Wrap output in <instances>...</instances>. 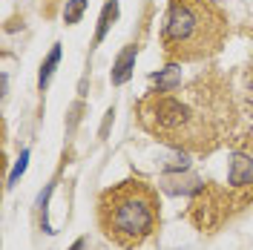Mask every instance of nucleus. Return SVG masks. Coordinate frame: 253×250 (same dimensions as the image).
<instances>
[{
    "label": "nucleus",
    "instance_id": "f257e3e1",
    "mask_svg": "<svg viewBox=\"0 0 253 250\" xmlns=\"http://www.w3.org/2000/svg\"><path fill=\"white\" fill-rule=\"evenodd\" d=\"M158 196L150 184L138 178L121 181L107 190L98 202V224L104 236L126 250L141 248L158 230Z\"/></svg>",
    "mask_w": 253,
    "mask_h": 250
},
{
    "label": "nucleus",
    "instance_id": "f03ea898",
    "mask_svg": "<svg viewBox=\"0 0 253 250\" xmlns=\"http://www.w3.org/2000/svg\"><path fill=\"white\" fill-rule=\"evenodd\" d=\"M224 26L213 0H170L164 46L175 61H199L221 46Z\"/></svg>",
    "mask_w": 253,
    "mask_h": 250
},
{
    "label": "nucleus",
    "instance_id": "7ed1b4c3",
    "mask_svg": "<svg viewBox=\"0 0 253 250\" xmlns=\"http://www.w3.org/2000/svg\"><path fill=\"white\" fill-rule=\"evenodd\" d=\"M193 110L187 104L175 101L170 95H161V98H153L150 101V110H147V126L164 135L167 141L173 144H187V147H205L199 141V132L193 129Z\"/></svg>",
    "mask_w": 253,
    "mask_h": 250
},
{
    "label": "nucleus",
    "instance_id": "20e7f679",
    "mask_svg": "<svg viewBox=\"0 0 253 250\" xmlns=\"http://www.w3.org/2000/svg\"><path fill=\"white\" fill-rule=\"evenodd\" d=\"M132 69H135V46H126L121 55H118V61H115V66H112V83L115 86H121V83H126L129 81V75H132Z\"/></svg>",
    "mask_w": 253,
    "mask_h": 250
},
{
    "label": "nucleus",
    "instance_id": "39448f33",
    "mask_svg": "<svg viewBox=\"0 0 253 250\" xmlns=\"http://www.w3.org/2000/svg\"><path fill=\"white\" fill-rule=\"evenodd\" d=\"M230 184L233 187H242V184H251L253 178V161L248 156H233V161H230Z\"/></svg>",
    "mask_w": 253,
    "mask_h": 250
},
{
    "label": "nucleus",
    "instance_id": "423d86ee",
    "mask_svg": "<svg viewBox=\"0 0 253 250\" xmlns=\"http://www.w3.org/2000/svg\"><path fill=\"white\" fill-rule=\"evenodd\" d=\"M118 17V3L115 0H110L107 6H104V12H101V20H98V32H95V43H101L104 41V35H107V29L112 26V20Z\"/></svg>",
    "mask_w": 253,
    "mask_h": 250
},
{
    "label": "nucleus",
    "instance_id": "0eeeda50",
    "mask_svg": "<svg viewBox=\"0 0 253 250\" xmlns=\"http://www.w3.org/2000/svg\"><path fill=\"white\" fill-rule=\"evenodd\" d=\"M156 83H158V92H173L175 86L181 83V72H178V66H167V69L156 78Z\"/></svg>",
    "mask_w": 253,
    "mask_h": 250
},
{
    "label": "nucleus",
    "instance_id": "6e6552de",
    "mask_svg": "<svg viewBox=\"0 0 253 250\" xmlns=\"http://www.w3.org/2000/svg\"><path fill=\"white\" fill-rule=\"evenodd\" d=\"M58 61H61V46L55 43L52 46V52H49V58L43 61V66H41V78H38V83H41V89L49 83V78H52V72H55V66H58Z\"/></svg>",
    "mask_w": 253,
    "mask_h": 250
},
{
    "label": "nucleus",
    "instance_id": "1a4fd4ad",
    "mask_svg": "<svg viewBox=\"0 0 253 250\" xmlns=\"http://www.w3.org/2000/svg\"><path fill=\"white\" fill-rule=\"evenodd\" d=\"M84 9H86V0H69L66 3V9H63V20L72 26V23H78L81 15H84Z\"/></svg>",
    "mask_w": 253,
    "mask_h": 250
},
{
    "label": "nucleus",
    "instance_id": "9d476101",
    "mask_svg": "<svg viewBox=\"0 0 253 250\" xmlns=\"http://www.w3.org/2000/svg\"><path fill=\"white\" fill-rule=\"evenodd\" d=\"M26 161H29V153L23 150V153H20V158H17V164H15V170H12V175H9V187H12V184H17V178L23 175V170H26Z\"/></svg>",
    "mask_w": 253,
    "mask_h": 250
},
{
    "label": "nucleus",
    "instance_id": "9b49d317",
    "mask_svg": "<svg viewBox=\"0 0 253 250\" xmlns=\"http://www.w3.org/2000/svg\"><path fill=\"white\" fill-rule=\"evenodd\" d=\"M69 250H84V239H78V242H75V245H72Z\"/></svg>",
    "mask_w": 253,
    "mask_h": 250
}]
</instances>
